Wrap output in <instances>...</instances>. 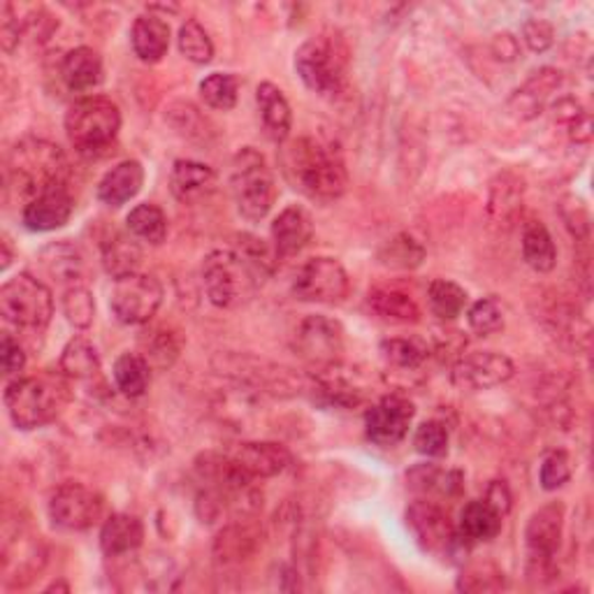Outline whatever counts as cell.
Returning <instances> with one entry per match:
<instances>
[{"instance_id": "b9f144b4", "label": "cell", "mask_w": 594, "mask_h": 594, "mask_svg": "<svg viewBox=\"0 0 594 594\" xmlns=\"http://www.w3.org/2000/svg\"><path fill=\"white\" fill-rule=\"evenodd\" d=\"M64 313L72 328L87 330L93 323L95 300L87 286H70L64 293Z\"/></svg>"}, {"instance_id": "cb8c5ba5", "label": "cell", "mask_w": 594, "mask_h": 594, "mask_svg": "<svg viewBox=\"0 0 594 594\" xmlns=\"http://www.w3.org/2000/svg\"><path fill=\"white\" fill-rule=\"evenodd\" d=\"M130 45L135 56L145 64H158L170 49V26L163 16L140 14L130 31Z\"/></svg>"}, {"instance_id": "6da1fadb", "label": "cell", "mask_w": 594, "mask_h": 594, "mask_svg": "<svg viewBox=\"0 0 594 594\" xmlns=\"http://www.w3.org/2000/svg\"><path fill=\"white\" fill-rule=\"evenodd\" d=\"M288 182L311 201L332 203L349 189V172L342 153L313 137H297L282 151Z\"/></svg>"}, {"instance_id": "4316f807", "label": "cell", "mask_w": 594, "mask_h": 594, "mask_svg": "<svg viewBox=\"0 0 594 594\" xmlns=\"http://www.w3.org/2000/svg\"><path fill=\"white\" fill-rule=\"evenodd\" d=\"M560 87H562V72L544 68L539 72H534V77L527 79L525 87L513 93L509 107L521 118H534L537 114H541L548 95L556 93Z\"/></svg>"}, {"instance_id": "52a82bcc", "label": "cell", "mask_w": 594, "mask_h": 594, "mask_svg": "<svg viewBox=\"0 0 594 594\" xmlns=\"http://www.w3.org/2000/svg\"><path fill=\"white\" fill-rule=\"evenodd\" d=\"M259 274H255L237 251H212L203 261V284L209 302L219 309H232L247 302Z\"/></svg>"}, {"instance_id": "db71d44e", "label": "cell", "mask_w": 594, "mask_h": 594, "mask_svg": "<svg viewBox=\"0 0 594 594\" xmlns=\"http://www.w3.org/2000/svg\"><path fill=\"white\" fill-rule=\"evenodd\" d=\"M494 511L500 513V516L504 518L506 513L511 511V490L504 481H492L488 486V492H486V498H483Z\"/></svg>"}, {"instance_id": "4dcf8cb0", "label": "cell", "mask_w": 594, "mask_h": 594, "mask_svg": "<svg viewBox=\"0 0 594 594\" xmlns=\"http://www.w3.org/2000/svg\"><path fill=\"white\" fill-rule=\"evenodd\" d=\"M458 532L465 541H490L502 532V516L486 500L465 504L460 513Z\"/></svg>"}, {"instance_id": "f546056e", "label": "cell", "mask_w": 594, "mask_h": 594, "mask_svg": "<svg viewBox=\"0 0 594 594\" xmlns=\"http://www.w3.org/2000/svg\"><path fill=\"white\" fill-rule=\"evenodd\" d=\"M103 265L112 279L140 272L142 249L135 242V237L124 232H112V237L103 242Z\"/></svg>"}, {"instance_id": "30bf717a", "label": "cell", "mask_w": 594, "mask_h": 594, "mask_svg": "<svg viewBox=\"0 0 594 594\" xmlns=\"http://www.w3.org/2000/svg\"><path fill=\"white\" fill-rule=\"evenodd\" d=\"M163 284L151 274L135 272L114 279L110 293V309L114 319L124 325H145L163 305Z\"/></svg>"}, {"instance_id": "7dc6e473", "label": "cell", "mask_w": 594, "mask_h": 594, "mask_svg": "<svg viewBox=\"0 0 594 594\" xmlns=\"http://www.w3.org/2000/svg\"><path fill=\"white\" fill-rule=\"evenodd\" d=\"M413 446L427 458H444L448 453V430L442 421H425L415 430Z\"/></svg>"}, {"instance_id": "603a6c76", "label": "cell", "mask_w": 594, "mask_h": 594, "mask_svg": "<svg viewBox=\"0 0 594 594\" xmlns=\"http://www.w3.org/2000/svg\"><path fill=\"white\" fill-rule=\"evenodd\" d=\"M255 103H259L261 110L265 135L272 142L284 145L293 128V112L284 91L279 87H274L272 82H263L255 89Z\"/></svg>"}, {"instance_id": "9a60e30c", "label": "cell", "mask_w": 594, "mask_h": 594, "mask_svg": "<svg viewBox=\"0 0 594 594\" xmlns=\"http://www.w3.org/2000/svg\"><path fill=\"white\" fill-rule=\"evenodd\" d=\"M415 407L402 395H386L365 413V432L374 446L392 448L404 442L413 423Z\"/></svg>"}, {"instance_id": "e0dca14e", "label": "cell", "mask_w": 594, "mask_h": 594, "mask_svg": "<svg viewBox=\"0 0 594 594\" xmlns=\"http://www.w3.org/2000/svg\"><path fill=\"white\" fill-rule=\"evenodd\" d=\"M19 541L5 537L3 544V581L8 587H26L45 567V550L39 537L16 529Z\"/></svg>"}, {"instance_id": "816d5d0a", "label": "cell", "mask_w": 594, "mask_h": 594, "mask_svg": "<svg viewBox=\"0 0 594 594\" xmlns=\"http://www.w3.org/2000/svg\"><path fill=\"white\" fill-rule=\"evenodd\" d=\"M0 365H3L5 376L22 374L26 367L24 346L12 334H3V340H0Z\"/></svg>"}, {"instance_id": "4fadbf2b", "label": "cell", "mask_w": 594, "mask_h": 594, "mask_svg": "<svg viewBox=\"0 0 594 594\" xmlns=\"http://www.w3.org/2000/svg\"><path fill=\"white\" fill-rule=\"evenodd\" d=\"M49 518L66 532L91 529L103 518V498L82 483H64L52 492Z\"/></svg>"}, {"instance_id": "83f0119b", "label": "cell", "mask_w": 594, "mask_h": 594, "mask_svg": "<svg viewBox=\"0 0 594 594\" xmlns=\"http://www.w3.org/2000/svg\"><path fill=\"white\" fill-rule=\"evenodd\" d=\"M61 75L70 91L75 93L91 91L103 84V58L91 47H77L66 54Z\"/></svg>"}, {"instance_id": "7bdbcfd3", "label": "cell", "mask_w": 594, "mask_h": 594, "mask_svg": "<svg viewBox=\"0 0 594 594\" xmlns=\"http://www.w3.org/2000/svg\"><path fill=\"white\" fill-rule=\"evenodd\" d=\"M469 328L479 336H490L494 332L504 330V309L494 297H481L479 302H473L467 311Z\"/></svg>"}, {"instance_id": "d590c367", "label": "cell", "mask_w": 594, "mask_h": 594, "mask_svg": "<svg viewBox=\"0 0 594 594\" xmlns=\"http://www.w3.org/2000/svg\"><path fill=\"white\" fill-rule=\"evenodd\" d=\"M61 372L68 379H91L101 372V358H98L95 346L87 340V336H75L70 340L61 353Z\"/></svg>"}, {"instance_id": "d6a6232c", "label": "cell", "mask_w": 594, "mask_h": 594, "mask_svg": "<svg viewBox=\"0 0 594 594\" xmlns=\"http://www.w3.org/2000/svg\"><path fill=\"white\" fill-rule=\"evenodd\" d=\"M369 309L384 321L390 323H419L421 309L407 293L392 290V288H374L367 295Z\"/></svg>"}, {"instance_id": "7402d4cb", "label": "cell", "mask_w": 594, "mask_h": 594, "mask_svg": "<svg viewBox=\"0 0 594 594\" xmlns=\"http://www.w3.org/2000/svg\"><path fill=\"white\" fill-rule=\"evenodd\" d=\"M145 168L140 161H122L114 165L98 184V201L107 207H124L142 191Z\"/></svg>"}, {"instance_id": "f5cc1de1", "label": "cell", "mask_w": 594, "mask_h": 594, "mask_svg": "<svg viewBox=\"0 0 594 594\" xmlns=\"http://www.w3.org/2000/svg\"><path fill=\"white\" fill-rule=\"evenodd\" d=\"M22 39V24L14 16V8L10 3H3V22H0V45H3L5 54H12L14 47Z\"/></svg>"}, {"instance_id": "6f0895ef", "label": "cell", "mask_w": 594, "mask_h": 594, "mask_svg": "<svg viewBox=\"0 0 594 594\" xmlns=\"http://www.w3.org/2000/svg\"><path fill=\"white\" fill-rule=\"evenodd\" d=\"M56 590H64V592H70V585L68 583H52L47 587V592H56Z\"/></svg>"}, {"instance_id": "836d02e7", "label": "cell", "mask_w": 594, "mask_h": 594, "mask_svg": "<svg viewBox=\"0 0 594 594\" xmlns=\"http://www.w3.org/2000/svg\"><path fill=\"white\" fill-rule=\"evenodd\" d=\"M114 384L126 398H142L151 381V365L142 353H122L114 363Z\"/></svg>"}, {"instance_id": "ee69618b", "label": "cell", "mask_w": 594, "mask_h": 594, "mask_svg": "<svg viewBox=\"0 0 594 594\" xmlns=\"http://www.w3.org/2000/svg\"><path fill=\"white\" fill-rule=\"evenodd\" d=\"M142 346V355L147 358V363L153 367H170L176 355H180V344H176L172 332H163V330H151L145 332V336L140 340Z\"/></svg>"}, {"instance_id": "11a10c76", "label": "cell", "mask_w": 594, "mask_h": 594, "mask_svg": "<svg viewBox=\"0 0 594 594\" xmlns=\"http://www.w3.org/2000/svg\"><path fill=\"white\" fill-rule=\"evenodd\" d=\"M492 52H494V56L500 58V61H516L518 54H521L518 39L513 37L511 33L494 35V39H492Z\"/></svg>"}, {"instance_id": "f907efd6", "label": "cell", "mask_w": 594, "mask_h": 594, "mask_svg": "<svg viewBox=\"0 0 594 594\" xmlns=\"http://www.w3.org/2000/svg\"><path fill=\"white\" fill-rule=\"evenodd\" d=\"M523 39L534 54H544L556 43V28L546 19H529L523 26Z\"/></svg>"}, {"instance_id": "44dd1931", "label": "cell", "mask_w": 594, "mask_h": 594, "mask_svg": "<svg viewBox=\"0 0 594 594\" xmlns=\"http://www.w3.org/2000/svg\"><path fill=\"white\" fill-rule=\"evenodd\" d=\"M170 191L184 205L203 203L216 191V172L197 161H174L170 174Z\"/></svg>"}, {"instance_id": "7a4b0ae2", "label": "cell", "mask_w": 594, "mask_h": 594, "mask_svg": "<svg viewBox=\"0 0 594 594\" xmlns=\"http://www.w3.org/2000/svg\"><path fill=\"white\" fill-rule=\"evenodd\" d=\"M8 176L16 193L28 197L31 203L33 197L47 191L68 186L70 165L66 153L56 145L28 137V140H22L12 149Z\"/></svg>"}, {"instance_id": "8992f818", "label": "cell", "mask_w": 594, "mask_h": 594, "mask_svg": "<svg viewBox=\"0 0 594 594\" xmlns=\"http://www.w3.org/2000/svg\"><path fill=\"white\" fill-rule=\"evenodd\" d=\"M295 70L309 91L336 98L349 84V52L334 35L311 37L297 49Z\"/></svg>"}, {"instance_id": "ffe728a7", "label": "cell", "mask_w": 594, "mask_h": 594, "mask_svg": "<svg viewBox=\"0 0 594 594\" xmlns=\"http://www.w3.org/2000/svg\"><path fill=\"white\" fill-rule=\"evenodd\" d=\"M313 237V221L300 205L286 207L272 224V247L279 259L302 251Z\"/></svg>"}, {"instance_id": "f1b7e54d", "label": "cell", "mask_w": 594, "mask_h": 594, "mask_svg": "<svg viewBox=\"0 0 594 594\" xmlns=\"http://www.w3.org/2000/svg\"><path fill=\"white\" fill-rule=\"evenodd\" d=\"M259 539H261V534L253 525H247V523L228 525L219 532V537H216L214 541V556L224 564L249 560L255 552V548H259Z\"/></svg>"}, {"instance_id": "8d00e7d4", "label": "cell", "mask_w": 594, "mask_h": 594, "mask_svg": "<svg viewBox=\"0 0 594 594\" xmlns=\"http://www.w3.org/2000/svg\"><path fill=\"white\" fill-rule=\"evenodd\" d=\"M430 311L442 321H455L467 307V290L448 279H434L427 288Z\"/></svg>"}, {"instance_id": "9c48e42d", "label": "cell", "mask_w": 594, "mask_h": 594, "mask_svg": "<svg viewBox=\"0 0 594 594\" xmlns=\"http://www.w3.org/2000/svg\"><path fill=\"white\" fill-rule=\"evenodd\" d=\"M564 529V504L550 502L539 511L532 513V518L525 527L527 541V576H556V556L562 544Z\"/></svg>"}, {"instance_id": "bcb514c9", "label": "cell", "mask_w": 594, "mask_h": 594, "mask_svg": "<svg viewBox=\"0 0 594 594\" xmlns=\"http://www.w3.org/2000/svg\"><path fill=\"white\" fill-rule=\"evenodd\" d=\"M237 247H240V253L244 263L255 272V274H270L274 267V261H279L274 247H267L265 240H259V237L251 235H240L237 237Z\"/></svg>"}, {"instance_id": "277c9868", "label": "cell", "mask_w": 594, "mask_h": 594, "mask_svg": "<svg viewBox=\"0 0 594 594\" xmlns=\"http://www.w3.org/2000/svg\"><path fill=\"white\" fill-rule=\"evenodd\" d=\"M122 130V110L105 95H87L70 105L66 133L72 149L84 158H101L116 145Z\"/></svg>"}, {"instance_id": "5b68a950", "label": "cell", "mask_w": 594, "mask_h": 594, "mask_svg": "<svg viewBox=\"0 0 594 594\" xmlns=\"http://www.w3.org/2000/svg\"><path fill=\"white\" fill-rule=\"evenodd\" d=\"M230 191L242 219L259 224L272 212L276 201V182L265 156L259 149L244 147L235 153L230 165Z\"/></svg>"}, {"instance_id": "60d3db41", "label": "cell", "mask_w": 594, "mask_h": 594, "mask_svg": "<svg viewBox=\"0 0 594 594\" xmlns=\"http://www.w3.org/2000/svg\"><path fill=\"white\" fill-rule=\"evenodd\" d=\"M176 43H180L182 56H186L189 61L195 66H207L214 58V43H212L209 33L201 24L193 22V19H189L186 24H182Z\"/></svg>"}, {"instance_id": "5bb4252c", "label": "cell", "mask_w": 594, "mask_h": 594, "mask_svg": "<svg viewBox=\"0 0 594 594\" xmlns=\"http://www.w3.org/2000/svg\"><path fill=\"white\" fill-rule=\"evenodd\" d=\"M293 346L305 363L330 369L344 353V330L328 316H307L295 330Z\"/></svg>"}, {"instance_id": "ab89813d", "label": "cell", "mask_w": 594, "mask_h": 594, "mask_svg": "<svg viewBox=\"0 0 594 594\" xmlns=\"http://www.w3.org/2000/svg\"><path fill=\"white\" fill-rule=\"evenodd\" d=\"M425 259V249L413 240L411 235H398L388 240L381 251H379V261L386 267L392 270H413L419 267Z\"/></svg>"}, {"instance_id": "681fc988", "label": "cell", "mask_w": 594, "mask_h": 594, "mask_svg": "<svg viewBox=\"0 0 594 594\" xmlns=\"http://www.w3.org/2000/svg\"><path fill=\"white\" fill-rule=\"evenodd\" d=\"M560 214H562V219L569 228V232L576 237V240H587L590 237V214L583 205V201H579V197H564L562 205H560Z\"/></svg>"}, {"instance_id": "74e56055", "label": "cell", "mask_w": 594, "mask_h": 594, "mask_svg": "<svg viewBox=\"0 0 594 594\" xmlns=\"http://www.w3.org/2000/svg\"><path fill=\"white\" fill-rule=\"evenodd\" d=\"M381 355L398 369H419L430 355V349L419 336H392L381 342Z\"/></svg>"}, {"instance_id": "484cf974", "label": "cell", "mask_w": 594, "mask_h": 594, "mask_svg": "<svg viewBox=\"0 0 594 594\" xmlns=\"http://www.w3.org/2000/svg\"><path fill=\"white\" fill-rule=\"evenodd\" d=\"M145 541V525L130 513H114L101 529V550L107 558H122L135 552Z\"/></svg>"}, {"instance_id": "d4e9b609", "label": "cell", "mask_w": 594, "mask_h": 594, "mask_svg": "<svg viewBox=\"0 0 594 594\" xmlns=\"http://www.w3.org/2000/svg\"><path fill=\"white\" fill-rule=\"evenodd\" d=\"M37 261L54 282L64 284L68 288L82 286L79 282H82V276H84V255L70 240L52 242L49 247L39 251Z\"/></svg>"}, {"instance_id": "d6986e66", "label": "cell", "mask_w": 594, "mask_h": 594, "mask_svg": "<svg viewBox=\"0 0 594 594\" xmlns=\"http://www.w3.org/2000/svg\"><path fill=\"white\" fill-rule=\"evenodd\" d=\"M230 455L253 479L279 477L293 462L288 448L274 442H242L232 446Z\"/></svg>"}, {"instance_id": "f35d334b", "label": "cell", "mask_w": 594, "mask_h": 594, "mask_svg": "<svg viewBox=\"0 0 594 594\" xmlns=\"http://www.w3.org/2000/svg\"><path fill=\"white\" fill-rule=\"evenodd\" d=\"M203 101L219 112H230L237 105V95H240V82L230 72H212L201 82Z\"/></svg>"}, {"instance_id": "1f68e13d", "label": "cell", "mask_w": 594, "mask_h": 594, "mask_svg": "<svg viewBox=\"0 0 594 594\" xmlns=\"http://www.w3.org/2000/svg\"><path fill=\"white\" fill-rule=\"evenodd\" d=\"M523 259L539 274H548L558 265V249L541 221H529L523 230Z\"/></svg>"}, {"instance_id": "e575fe53", "label": "cell", "mask_w": 594, "mask_h": 594, "mask_svg": "<svg viewBox=\"0 0 594 594\" xmlns=\"http://www.w3.org/2000/svg\"><path fill=\"white\" fill-rule=\"evenodd\" d=\"M126 226L135 240H142L151 247H161L168 237V216L161 207L151 203L133 207L126 216Z\"/></svg>"}, {"instance_id": "ba28073f", "label": "cell", "mask_w": 594, "mask_h": 594, "mask_svg": "<svg viewBox=\"0 0 594 594\" xmlns=\"http://www.w3.org/2000/svg\"><path fill=\"white\" fill-rule=\"evenodd\" d=\"M0 313L16 328L45 330L54 316L52 290L31 274H16L0 288Z\"/></svg>"}, {"instance_id": "8fae6325", "label": "cell", "mask_w": 594, "mask_h": 594, "mask_svg": "<svg viewBox=\"0 0 594 594\" xmlns=\"http://www.w3.org/2000/svg\"><path fill=\"white\" fill-rule=\"evenodd\" d=\"M407 527L411 529L413 539L432 556L455 558V550L465 541L458 527L450 523L448 513L434 502H413L407 509Z\"/></svg>"}, {"instance_id": "9f6ffc18", "label": "cell", "mask_w": 594, "mask_h": 594, "mask_svg": "<svg viewBox=\"0 0 594 594\" xmlns=\"http://www.w3.org/2000/svg\"><path fill=\"white\" fill-rule=\"evenodd\" d=\"M12 263V253H10V244L8 240H3V270H8Z\"/></svg>"}, {"instance_id": "7c38bea8", "label": "cell", "mask_w": 594, "mask_h": 594, "mask_svg": "<svg viewBox=\"0 0 594 594\" xmlns=\"http://www.w3.org/2000/svg\"><path fill=\"white\" fill-rule=\"evenodd\" d=\"M349 274L334 259H311L293 276V295L302 302L340 305L349 295Z\"/></svg>"}, {"instance_id": "2e32d148", "label": "cell", "mask_w": 594, "mask_h": 594, "mask_svg": "<svg viewBox=\"0 0 594 594\" xmlns=\"http://www.w3.org/2000/svg\"><path fill=\"white\" fill-rule=\"evenodd\" d=\"M516 365L498 351H473L458 358L450 369V381L460 390H488L506 384Z\"/></svg>"}, {"instance_id": "ac0fdd59", "label": "cell", "mask_w": 594, "mask_h": 594, "mask_svg": "<svg viewBox=\"0 0 594 594\" xmlns=\"http://www.w3.org/2000/svg\"><path fill=\"white\" fill-rule=\"evenodd\" d=\"M75 212V197L70 195L68 186L54 189L43 195L33 197L24 207L22 221L33 232H52L64 228Z\"/></svg>"}, {"instance_id": "3957f363", "label": "cell", "mask_w": 594, "mask_h": 594, "mask_svg": "<svg viewBox=\"0 0 594 594\" xmlns=\"http://www.w3.org/2000/svg\"><path fill=\"white\" fill-rule=\"evenodd\" d=\"M68 376L61 374H35L16 379L5 388V407L12 423L19 430L45 427L64 411L70 392Z\"/></svg>"}, {"instance_id": "c3c4849f", "label": "cell", "mask_w": 594, "mask_h": 594, "mask_svg": "<svg viewBox=\"0 0 594 594\" xmlns=\"http://www.w3.org/2000/svg\"><path fill=\"white\" fill-rule=\"evenodd\" d=\"M571 479V458L567 450H550L539 469V481L544 490H558Z\"/></svg>"}, {"instance_id": "f6af8a7d", "label": "cell", "mask_w": 594, "mask_h": 594, "mask_svg": "<svg viewBox=\"0 0 594 594\" xmlns=\"http://www.w3.org/2000/svg\"><path fill=\"white\" fill-rule=\"evenodd\" d=\"M502 587H506L504 571H500L490 562L467 567L458 581V590H465V592H494Z\"/></svg>"}]
</instances>
